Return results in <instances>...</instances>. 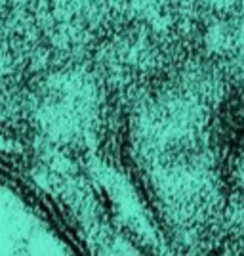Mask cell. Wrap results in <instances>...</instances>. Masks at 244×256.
Listing matches in <instances>:
<instances>
[]
</instances>
